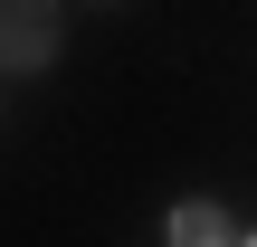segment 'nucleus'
<instances>
[{"label":"nucleus","mask_w":257,"mask_h":247,"mask_svg":"<svg viewBox=\"0 0 257 247\" xmlns=\"http://www.w3.org/2000/svg\"><path fill=\"white\" fill-rule=\"evenodd\" d=\"M48 57H57V10L0 0V67H48Z\"/></svg>","instance_id":"obj_1"},{"label":"nucleus","mask_w":257,"mask_h":247,"mask_svg":"<svg viewBox=\"0 0 257 247\" xmlns=\"http://www.w3.org/2000/svg\"><path fill=\"white\" fill-rule=\"evenodd\" d=\"M172 247H238L229 238V209L219 200H181L172 209Z\"/></svg>","instance_id":"obj_2"},{"label":"nucleus","mask_w":257,"mask_h":247,"mask_svg":"<svg viewBox=\"0 0 257 247\" xmlns=\"http://www.w3.org/2000/svg\"><path fill=\"white\" fill-rule=\"evenodd\" d=\"M248 247H257V238H248Z\"/></svg>","instance_id":"obj_3"}]
</instances>
